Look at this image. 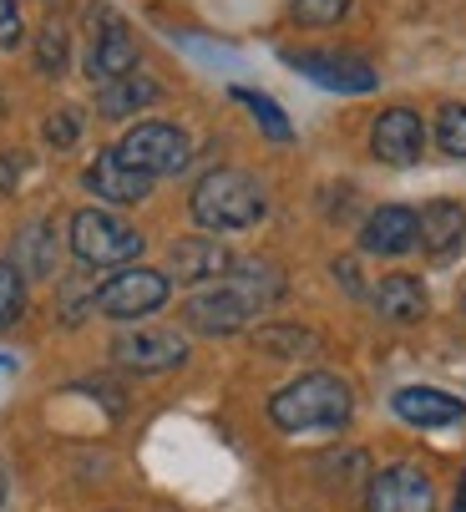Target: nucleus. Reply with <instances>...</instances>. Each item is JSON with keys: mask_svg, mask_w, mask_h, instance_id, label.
<instances>
[{"mask_svg": "<svg viewBox=\"0 0 466 512\" xmlns=\"http://www.w3.org/2000/svg\"><path fill=\"white\" fill-rule=\"evenodd\" d=\"M350 411H355L350 386L330 371H309V376L289 381L284 391H274V401H269V421L279 431H335L350 421Z\"/></svg>", "mask_w": 466, "mask_h": 512, "instance_id": "1", "label": "nucleus"}, {"mask_svg": "<svg viewBox=\"0 0 466 512\" xmlns=\"http://www.w3.org/2000/svg\"><path fill=\"white\" fill-rule=\"evenodd\" d=\"M193 218L213 234H233V229H254L269 198H264V183L254 173H239V168H213L198 178L193 198H188Z\"/></svg>", "mask_w": 466, "mask_h": 512, "instance_id": "2", "label": "nucleus"}, {"mask_svg": "<svg viewBox=\"0 0 466 512\" xmlns=\"http://www.w3.org/2000/svg\"><path fill=\"white\" fill-rule=\"evenodd\" d=\"M71 254L82 264H97V269L132 264L142 254V234L107 208H76L71 213Z\"/></svg>", "mask_w": 466, "mask_h": 512, "instance_id": "3", "label": "nucleus"}, {"mask_svg": "<svg viewBox=\"0 0 466 512\" xmlns=\"http://www.w3.org/2000/svg\"><path fill=\"white\" fill-rule=\"evenodd\" d=\"M117 158L158 183V178H173V173L188 168L193 142H188V132L173 127V122H137V127L117 142Z\"/></svg>", "mask_w": 466, "mask_h": 512, "instance_id": "4", "label": "nucleus"}, {"mask_svg": "<svg viewBox=\"0 0 466 512\" xmlns=\"http://www.w3.org/2000/svg\"><path fill=\"white\" fill-rule=\"evenodd\" d=\"M168 274L158 269H117L112 279L97 284V310L107 320H142L152 310L168 305Z\"/></svg>", "mask_w": 466, "mask_h": 512, "instance_id": "5", "label": "nucleus"}, {"mask_svg": "<svg viewBox=\"0 0 466 512\" xmlns=\"http://www.w3.org/2000/svg\"><path fill=\"white\" fill-rule=\"evenodd\" d=\"M137 71V41L127 31V21L107 6H92V46H87V77L97 87Z\"/></svg>", "mask_w": 466, "mask_h": 512, "instance_id": "6", "label": "nucleus"}, {"mask_svg": "<svg viewBox=\"0 0 466 512\" xmlns=\"http://www.w3.org/2000/svg\"><path fill=\"white\" fill-rule=\"evenodd\" d=\"M284 61L325 92H350V97L375 92V66L360 61V56H345V51H284Z\"/></svg>", "mask_w": 466, "mask_h": 512, "instance_id": "7", "label": "nucleus"}, {"mask_svg": "<svg viewBox=\"0 0 466 512\" xmlns=\"http://www.w3.org/2000/svg\"><path fill=\"white\" fill-rule=\"evenodd\" d=\"M183 320H188L198 335H239V330L254 320V305H249L228 279H218V284H203L198 295L183 305Z\"/></svg>", "mask_w": 466, "mask_h": 512, "instance_id": "8", "label": "nucleus"}, {"mask_svg": "<svg viewBox=\"0 0 466 512\" xmlns=\"http://www.w3.org/2000/svg\"><path fill=\"white\" fill-rule=\"evenodd\" d=\"M365 507L370 512H431L436 507V487L421 467L411 462H396L370 477V492H365Z\"/></svg>", "mask_w": 466, "mask_h": 512, "instance_id": "9", "label": "nucleus"}, {"mask_svg": "<svg viewBox=\"0 0 466 512\" xmlns=\"http://www.w3.org/2000/svg\"><path fill=\"white\" fill-rule=\"evenodd\" d=\"M112 360L122 365V371H142V376L178 371V365L188 360V340L178 330H127V335H117Z\"/></svg>", "mask_w": 466, "mask_h": 512, "instance_id": "10", "label": "nucleus"}, {"mask_svg": "<svg viewBox=\"0 0 466 512\" xmlns=\"http://www.w3.org/2000/svg\"><path fill=\"white\" fill-rule=\"evenodd\" d=\"M421 148H426V122L421 112L411 107H385L370 127V153L391 168H411L421 163Z\"/></svg>", "mask_w": 466, "mask_h": 512, "instance_id": "11", "label": "nucleus"}, {"mask_svg": "<svg viewBox=\"0 0 466 512\" xmlns=\"http://www.w3.org/2000/svg\"><path fill=\"white\" fill-rule=\"evenodd\" d=\"M416 244H421L431 259H451V254L466 244V208L451 203V198H431V203L416 213Z\"/></svg>", "mask_w": 466, "mask_h": 512, "instance_id": "12", "label": "nucleus"}, {"mask_svg": "<svg viewBox=\"0 0 466 512\" xmlns=\"http://www.w3.org/2000/svg\"><path fill=\"white\" fill-rule=\"evenodd\" d=\"M360 249L365 254H385V259L416 249V208H401V203L375 208L365 218V229H360Z\"/></svg>", "mask_w": 466, "mask_h": 512, "instance_id": "13", "label": "nucleus"}, {"mask_svg": "<svg viewBox=\"0 0 466 512\" xmlns=\"http://www.w3.org/2000/svg\"><path fill=\"white\" fill-rule=\"evenodd\" d=\"M87 188H92L97 198L127 208V203H142V198L152 193V178L137 173V168H127V163L117 158V148H107V153H97V163L87 168Z\"/></svg>", "mask_w": 466, "mask_h": 512, "instance_id": "14", "label": "nucleus"}, {"mask_svg": "<svg viewBox=\"0 0 466 512\" xmlns=\"http://www.w3.org/2000/svg\"><path fill=\"white\" fill-rule=\"evenodd\" d=\"M168 264H173V279L183 284H218L233 269V254L218 239H178Z\"/></svg>", "mask_w": 466, "mask_h": 512, "instance_id": "15", "label": "nucleus"}, {"mask_svg": "<svg viewBox=\"0 0 466 512\" xmlns=\"http://www.w3.org/2000/svg\"><path fill=\"white\" fill-rule=\"evenodd\" d=\"M396 416L406 421V426H456L461 416H466V406L451 396V391H436V386H406V391H396Z\"/></svg>", "mask_w": 466, "mask_h": 512, "instance_id": "16", "label": "nucleus"}, {"mask_svg": "<svg viewBox=\"0 0 466 512\" xmlns=\"http://www.w3.org/2000/svg\"><path fill=\"white\" fill-rule=\"evenodd\" d=\"M375 310L380 320H391V325H416L426 315V289L416 274H385L375 284Z\"/></svg>", "mask_w": 466, "mask_h": 512, "instance_id": "17", "label": "nucleus"}, {"mask_svg": "<svg viewBox=\"0 0 466 512\" xmlns=\"http://www.w3.org/2000/svg\"><path fill=\"white\" fill-rule=\"evenodd\" d=\"M158 82L152 77H142V71H127V77H117V82H107L102 92H97V107H102V117H132V112H142V107H152L158 102Z\"/></svg>", "mask_w": 466, "mask_h": 512, "instance_id": "18", "label": "nucleus"}, {"mask_svg": "<svg viewBox=\"0 0 466 512\" xmlns=\"http://www.w3.org/2000/svg\"><path fill=\"white\" fill-rule=\"evenodd\" d=\"M21 274L41 279L56 269V239H51V224H26L21 239H16V259H11Z\"/></svg>", "mask_w": 466, "mask_h": 512, "instance_id": "19", "label": "nucleus"}, {"mask_svg": "<svg viewBox=\"0 0 466 512\" xmlns=\"http://www.w3.org/2000/svg\"><path fill=\"white\" fill-rule=\"evenodd\" d=\"M233 97H239V102H244V107H249V112L259 117V127H264V132H269L274 142H289V137H294V127H289L284 107H279V102H269L264 92H249V87H233Z\"/></svg>", "mask_w": 466, "mask_h": 512, "instance_id": "20", "label": "nucleus"}, {"mask_svg": "<svg viewBox=\"0 0 466 512\" xmlns=\"http://www.w3.org/2000/svg\"><path fill=\"white\" fill-rule=\"evenodd\" d=\"M21 310H26V274L11 259H0V325H16Z\"/></svg>", "mask_w": 466, "mask_h": 512, "instance_id": "21", "label": "nucleus"}, {"mask_svg": "<svg viewBox=\"0 0 466 512\" xmlns=\"http://www.w3.org/2000/svg\"><path fill=\"white\" fill-rule=\"evenodd\" d=\"M436 142H441L446 158H466V102L441 107V117H436Z\"/></svg>", "mask_w": 466, "mask_h": 512, "instance_id": "22", "label": "nucleus"}, {"mask_svg": "<svg viewBox=\"0 0 466 512\" xmlns=\"http://www.w3.org/2000/svg\"><path fill=\"white\" fill-rule=\"evenodd\" d=\"M254 345H259L264 355H299V350H315V335H309V330L269 325V330H259V335H254Z\"/></svg>", "mask_w": 466, "mask_h": 512, "instance_id": "23", "label": "nucleus"}, {"mask_svg": "<svg viewBox=\"0 0 466 512\" xmlns=\"http://www.w3.org/2000/svg\"><path fill=\"white\" fill-rule=\"evenodd\" d=\"M289 11L299 26H335L350 11V0H289Z\"/></svg>", "mask_w": 466, "mask_h": 512, "instance_id": "24", "label": "nucleus"}, {"mask_svg": "<svg viewBox=\"0 0 466 512\" xmlns=\"http://www.w3.org/2000/svg\"><path fill=\"white\" fill-rule=\"evenodd\" d=\"M36 66L46 71V77H61L66 71V31L61 26H46L41 41H36Z\"/></svg>", "mask_w": 466, "mask_h": 512, "instance_id": "25", "label": "nucleus"}, {"mask_svg": "<svg viewBox=\"0 0 466 512\" xmlns=\"http://www.w3.org/2000/svg\"><path fill=\"white\" fill-rule=\"evenodd\" d=\"M76 137H82V112H76V107H61V112L46 122V142H51V148H71Z\"/></svg>", "mask_w": 466, "mask_h": 512, "instance_id": "26", "label": "nucleus"}, {"mask_svg": "<svg viewBox=\"0 0 466 512\" xmlns=\"http://www.w3.org/2000/svg\"><path fill=\"white\" fill-rule=\"evenodd\" d=\"M21 41V11L16 0H0V51H11Z\"/></svg>", "mask_w": 466, "mask_h": 512, "instance_id": "27", "label": "nucleus"}, {"mask_svg": "<svg viewBox=\"0 0 466 512\" xmlns=\"http://www.w3.org/2000/svg\"><path fill=\"white\" fill-rule=\"evenodd\" d=\"M16 173H21V153H6V158H0V183H16Z\"/></svg>", "mask_w": 466, "mask_h": 512, "instance_id": "28", "label": "nucleus"}, {"mask_svg": "<svg viewBox=\"0 0 466 512\" xmlns=\"http://www.w3.org/2000/svg\"><path fill=\"white\" fill-rule=\"evenodd\" d=\"M451 512H466V477H461V487H456V502H451Z\"/></svg>", "mask_w": 466, "mask_h": 512, "instance_id": "29", "label": "nucleus"}]
</instances>
